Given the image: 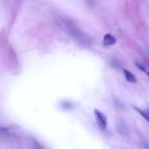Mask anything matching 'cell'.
Instances as JSON below:
<instances>
[{
  "label": "cell",
  "instance_id": "cell-4",
  "mask_svg": "<svg viewBox=\"0 0 149 149\" xmlns=\"http://www.w3.org/2000/svg\"><path fill=\"white\" fill-rule=\"evenodd\" d=\"M136 65H137V66H138V68H139L140 70H142V71H143V72H145V73H147V72H148V71L146 70V68H145V67H144V66H142L141 64H139V63H136Z\"/></svg>",
  "mask_w": 149,
  "mask_h": 149
},
{
  "label": "cell",
  "instance_id": "cell-3",
  "mask_svg": "<svg viewBox=\"0 0 149 149\" xmlns=\"http://www.w3.org/2000/svg\"><path fill=\"white\" fill-rule=\"evenodd\" d=\"M124 74H125V77H126V79H127V81H129V82H131V83H135L136 82L135 75H134L132 72H130L129 70H126V69H124Z\"/></svg>",
  "mask_w": 149,
  "mask_h": 149
},
{
  "label": "cell",
  "instance_id": "cell-1",
  "mask_svg": "<svg viewBox=\"0 0 149 149\" xmlns=\"http://www.w3.org/2000/svg\"><path fill=\"white\" fill-rule=\"evenodd\" d=\"M94 115H95V119L97 122L98 127L102 130H104L107 128V118L102 113H100L98 110H94Z\"/></svg>",
  "mask_w": 149,
  "mask_h": 149
},
{
  "label": "cell",
  "instance_id": "cell-2",
  "mask_svg": "<svg viewBox=\"0 0 149 149\" xmlns=\"http://www.w3.org/2000/svg\"><path fill=\"white\" fill-rule=\"evenodd\" d=\"M116 44V38L111 33H107L104 37V46H113Z\"/></svg>",
  "mask_w": 149,
  "mask_h": 149
}]
</instances>
